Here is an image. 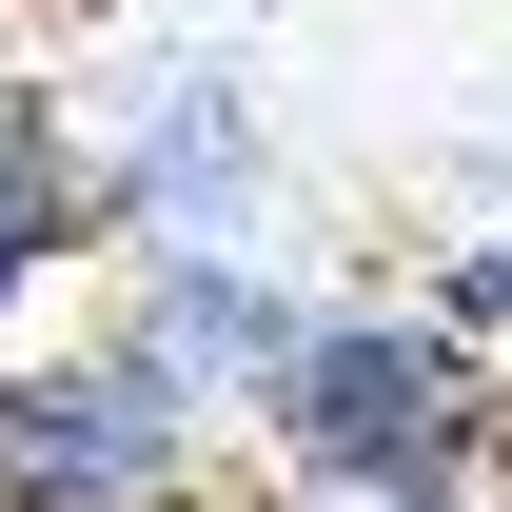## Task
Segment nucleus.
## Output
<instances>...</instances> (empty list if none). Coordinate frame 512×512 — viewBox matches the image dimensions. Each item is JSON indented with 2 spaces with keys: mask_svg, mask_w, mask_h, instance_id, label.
Listing matches in <instances>:
<instances>
[{
  "mask_svg": "<svg viewBox=\"0 0 512 512\" xmlns=\"http://www.w3.org/2000/svg\"><path fill=\"white\" fill-rule=\"evenodd\" d=\"M296 493H394V512H512V394L493 355H453V335H414L394 296H316L296 316V355H276V394L237 414Z\"/></svg>",
  "mask_w": 512,
  "mask_h": 512,
  "instance_id": "1",
  "label": "nucleus"
},
{
  "mask_svg": "<svg viewBox=\"0 0 512 512\" xmlns=\"http://www.w3.org/2000/svg\"><path fill=\"white\" fill-rule=\"evenodd\" d=\"M79 237L99 276L138 256H276V119L237 60H138L119 119H79Z\"/></svg>",
  "mask_w": 512,
  "mask_h": 512,
  "instance_id": "2",
  "label": "nucleus"
},
{
  "mask_svg": "<svg viewBox=\"0 0 512 512\" xmlns=\"http://www.w3.org/2000/svg\"><path fill=\"white\" fill-rule=\"evenodd\" d=\"M197 493H217V434H178L99 335L0 355V512H197Z\"/></svg>",
  "mask_w": 512,
  "mask_h": 512,
  "instance_id": "3",
  "label": "nucleus"
},
{
  "mask_svg": "<svg viewBox=\"0 0 512 512\" xmlns=\"http://www.w3.org/2000/svg\"><path fill=\"white\" fill-rule=\"evenodd\" d=\"M296 316H316V276H276V256H138L119 296H99V355L178 434H237L256 394H276V355H296Z\"/></svg>",
  "mask_w": 512,
  "mask_h": 512,
  "instance_id": "4",
  "label": "nucleus"
},
{
  "mask_svg": "<svg viewBox=\"0 0 512 512\" xmlns=\"http://www.w3.org/2000/svg\"><path fill=\"white\" fill-rule=\"evenodd\" d=\"M79 99L40 60H0V355H20V316H40V296H60L79 276Z\"/></svg>",
  "mask_w": 512,
  "mask_h": 512,
  "instance_id": "5",
  "label": "nucleus"
},
{
  "mask_svg": "<svg viewBox=\"0 0 512 512\" xmlns=\"http://www.w3.org/2000/svg\"><path fill=\"white\" fill-rule=\"evenodd\" d=\"M394 316H414V335H453V355H493V335H512V237H453L434 276L394 296Z\"/></svg>",
  "mask_w": 512,
  "mask_h": 512,
  "instance_id": "6",
  "label": "nucleus"
},
{
  "mask_svg": "<svg viewBox=\"0 0 512 512\" xmlns=\"http://www.w3.org/2000/svg\"><path fill=\"white\" fill-rule=\"evenodd\" d=\"M237 512H394V493H296V473H256Z\"/></svg>",
  "mask_w": 512,
  "mask_h": 512,
  "instance_id": "7",
  "label": "nucleus"
},
{
  "mask_svg": "<svg viewBox=\"0 0 512 512\" xmlns=\"http://www.w3.org/2000/svg\"><path fill=\"white\" fill-rule=\"evenodd\" d=\"M197 512H217V493H197Z\"/></svg>",
  "mask_w": 512,
  "mask_h": 512,
  "instance_id": "8",
  "label": "nucleus"
}]
</instances>
